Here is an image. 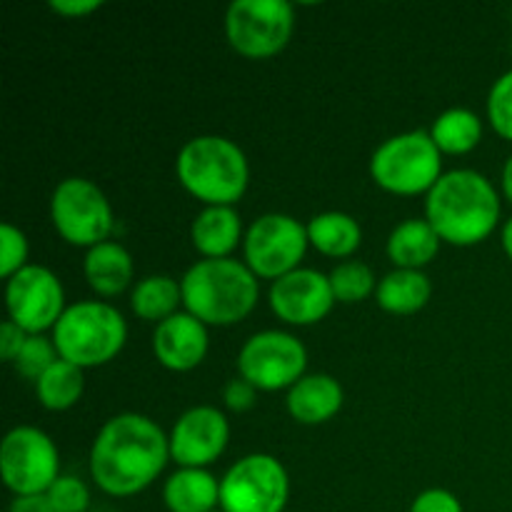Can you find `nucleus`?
Masks as SVG:
<instances>
[{
  "label": "nucleus",
  "instance_id": "obj_1",
  "mask_svg": "<svg viewBox=\"0 0 512 512\" xmlns=\"http://www.w3.org/2000/svg\"><path fill=\"white\" fill-rule=\"evenodd\" d=\"M170 460V438L155 420L120 413L95 435L90 448V478L113 498H130L160 478Z\"/></svg>",
  "mask_w": 512,
  "mask_h": 512
},
{
  "label": "nucleus",
  "instance_id": "obj_2",
  "mask_svg": "<svg viewBox=\"0 0 512 512\" xmlns=\"http://www.w3.org/2000/svg\"><path fill=\"white\" fill-rule=\"evenodd\" d=\"M425 220L443 243L470 248L488 240L498 228L500 195L478 170H450L425 198Z\"/></svg>",
  "mask_w": 512,
  "mask_h": 512
},
{
  "label": "nucleus",
  "instance_id": "obj_3",
  "mask_svg": "<svg viewBox=\"0 0 512 512\" xmlns=\"http://www.w3.org/2000/svg\"><path fill=\"white\" fill-rule=\"evenodd\" d=\"M183 305L205 325H235L253 313L260 285L253 270L235 258H203L185 270Z\"/></svg>",
  "mask_w": 512,
  "mask_h": 512
},
{
  "label": "nucleus",
  "instance_id": "obj_4",
  "mask_svg": "<svg viewBox=\"0 0 512 512\" xmlns=\"http://www.w3.org/2000/svg\"><path fill=\"white\" fill-rule=\"evenodd\" d=\"M175 175L205 205H235L250 183V165L238 143L223 135H198L180 148Z\"/></svg>",
  "mask_w": 512,
  "mask_h": 512
},
{
  "label": "nucleus",
  "instance_id": "obj_5",
  "mask_svg": "<svg viewBox=\"0 0 512 512\" xmlns=\"http://www.w3.org/2000/svg\"><path fill=\"white\" fill-rule=\"evenodd\" d=\"M128 340V323L118 308L103 300H80L68 305L53 328L58 355L78 368H98L110 363Z\"/></svg>",
  "mask_w": 512,
  "mask_h": 512
},
{
  "label": "nucleus",
  "instance_id": "obj_6",
  "mask_svg": "<svg viewBox=\"0 0 512 512\" xmlns=\"http://www.w3.org/2000/svg\"><path fill=\"white\" fill-rule=\"evenodd\" d=\"M430 130H410L378 145L370 158V175L393 195H428L443 178V160Z\"/></svg>",
  "mask_w": 512,
  "mask_h": 512
},
{
  "label": "nucleus",
  "instance_id": "obj_7",
  "mask_svg": "<svg viewBox=\"0 0 512 512\" xmlns=\"http://www.w3.org/2000/svg\"><path fill=\"white\" fill-rule=\"evenodd\" d=\"M50 220L65 243L75 248H95L113 233L110 200L93 180L65 178L50 198Z\"/></svg>",
  "mask_w": 512,
  "mask_h": 512
},
{
  "label": "nucleus",
  "instance_id": "obj_8",
  "mask_svg": "<svg viewBox=\"0 0 512 512\" xmlns=\"http://www.w3.org/2000/svg\"><path fill=\"white\" fill-rule=\"evenodd\" d=\"M295 30V10L288 0H235L225 13V35L235 53L250 60L278 55Z\"/></svg>",
  "mask_w": 512,
  "mask_h": 512
},
{
  "label": "nucleus",
  "instance_id": "obj_9",
  "mask_svg": "<svg viewBox=\"0 0 512 512\" xmlns=\"http://www.w3.org/2000/svg\"><path fill=\"white\" fill-rule=\"evenodd\" d=\"M0 473L15 498L45 495L60 478L58 448L40 428L18 425L0 445Z\"/></svg>",
  "mask_w": 512,
  "mask_h": 512
},
{
  "label": "nucleus",
  "instance_id": "obj_10",
  "mask_svg": "<svg viewBox=\"0 0 512 512\" xmlns=\"http://www.w3.org/2000/svg\"><path fill=\"white\" fill-rule=\"evenodd\" d=\"M288 498V470L268 453L245 455L220 480L223 512H283Z\"/></svg>",
  "mask_w": 512,
  "mask_h": 512
},
{
  "label": "nucleus",
  "instance_id": "obj_11",
  "mask_svg": "<svg viewBox=\"0 0 512 512\" xmlns=\"http://www.w3.org/2000/svg\"><path fill=\"white\" fill-rule=\"evenodd\" d=\"M308 245V228L300 220L285 213H265L245 230V265L253 270L255 278L275 283L300 268Z\"/></svg>",
  "mask_w": 512,
  "mask_h": 512
},
{
  "label": "nucleus",
  "instance_id": "obj_12",
  "mask_svg": "<svg viewBox=\"0 0 512 512\" xmlns=\"http://www.w3.org/2000/svg\"><path fill=\"white\" fill-rule=\"evenodd\" d=\"M308 368V350L295 335L283 330H263L245 340L238 355L240 378L258 390L293 388Z\"/></svg>",
  "mask_w": 512,
  "mask_h": 512
},
{
  "label": "nucleus",
  "instance_id": "obj_13",
  "mask_svg": "<svg viewBox=\"0 0 512 512\" xmlns=\"http://www.w3.org/2000/svg\"><path fill=\"white\" fill-rule=\"evenodd\" d=\"M5 308L8 320L25 330L28 335H43L53 330L63 313L65 290L58 275L43 265H25L20 273L5 280Z\"/></svg>",
  "mask_w": 512,
  "mask_h": 512
},
{
  "label": "nucleus",
  "instance_id": "obj_14",
  "mask_svg": "<svg viewBox=\"0 0 512 512\" xmlns=\"http://www.w3.org/2000/svg\"><path fill=\"white\" fill-rule=\"evenodd\" d=\"M170 460L180 468H205L225 453L230 440L228 418L213 405L190 408L170 430Z\"/></svg>",
  "mask_w": 512,
  "mask_h": 512
},
{
  "label": "nucleus",
  "instance_id": "obj_15",
  "mask_svg": "<svg viewBox=\"0 0 512 512\" xmlns=\"http://www.w3.org/2000/svg\"><path fill=\"white\" fill-rule=\"evenodd\" d=\"M270 308L288 325H315L338 303L330 285V275L313 268H298L275 280L270 288Z\"/></svg>",
  "mask_w": 512,
  "mask_h": 512
},
{
  "label": "nucleus",
  "instance_id": "obj_16",
  "mask_svg": "<svg viewBox=\"0 0 512 512\" xmlns=\"http://www.w3.org/2000/svg\"><path fill=\"white\" fill-rule=\"evenodd\" d=\"M208 345V325L200 323L188 310H180L155 325V360L173 373H188V370L198 368L208 355Z\"/></svg>",
  "mask_w": 512,
  "mask_h": 512
},
{
  "label": "nucleus",
  "instance_id": "obj_17",
  "mask_svg": "<svg viewBox=\"0 0 512 512\" xmlns=\"http://www.w3.org/2000/svg\"><path fill=\"white\" fill-rule=\"evenodd\" d=\"M343 388L333 375H303L288 390V413L300 425H320L333 420L343 408Z\"/></svg>",
  "mask_w": 512,
  "mask_h": 512
},
{
  "label": "nucleus",
  "instance_id": "obj_18",
  "mask_svg": "<svg viewBox=\"0 0 512 512\" xmlns=\"http://www.w3.org/2000/svg\"><path fill=\"white\" fill-rule=\"evenodd\" d=\"M190 240L203 258H230L245 240L243 220L233 205H205L190 225Z\"/></svg>",
  "mask_w": 512,
  "mask_h": 512
},
{
  "label": "nucleus",
  "instance_id": "obj_19",
  "mask_svg": "<svg viewBox=\"0 0 512 512\" xmlns=\"http://www.w3.org/2000/svg\"><path fill=\"white\" fill-rule=\"evenodd\" d=\"M170 512H215L220 505V480L205 468H180L163 485Z\"/></svg>",
  "mask_w": 512,
  "mask_h": 512
},
{
  "label": "nucleus",
  "instance_id": "obj_20",
  "mask_svg": "<svg viewBox=\"0 0 512 512\" xmlns=\"http://www.w3.org/2000/svg\"><path fill=\"white\" fill-rule=\"evenodd\" d=\"M83 273L90 288L103 298H115L130 285L135 273L133 258L120 243L105 240L85 253Z\"/></svg>",
  "mask_w": 512,
  "mask_h": 512
},
{
  "label": "nucleus",
  "instance_id": "obj_21",
  "mask_svg": "<svg viewBox=\"0 0 512 512\" xmlns=\"http://www.w3.org/2000/svg\"><path fill=\"white\" fill-rule=\"evenodd\" d=\"M440 243L443 240H440V235L435 233V228L428 220L410 218L390 233L388 258L400 270H423L425 265L435 260Z\"/></svg>",
  "mask_w": 512,
  "mask_h": 512
},
{
  "label": "nucleus",
  "instance_id": "obj_22",
  "mask_svg": "<svg viewBox=\"0 0 512 512\" xmlns=\"http://www.w3.org/2000/svg\"><path fill=\"white\" fill-rule=\"evenodd\" d=\"M433 285L423 270H400L385 275L375 290V300L385 313L413 315L428 305Z\"/></svg>",
  "mask_w": 512,
  "mask_h": 512
},
{
  "label": "nucleus",
  "instance_id": "obj_23",
  "mask_svg": "<svg viewBox=\"0 0 512 512\" xmlns=\"http://www.w3.org/2000/svg\"><path fill=\"white\" fill-rule=\"evenodd\" d=\"M305 228H308L310 245L328 258H350L363 243V230L358 220L340 210L315 215Z\"/></svg>",
  "mask_w": 512,
  "mask_h": 512
},
{
  "label": "nucleus",
  "instance_id": "obj_24",
  "mask_svg": "<svg viewBox=\"0 0 512 512\" xmlns=\"http://www.w3.org/2000/svg\"><path fill=\"white\" fill-rule=\"evenodd\" d=\"M180 303H183V288L170 275H148L135 285L130 295L133 313L150 323H163L170 315L180 313Z\"/></svg>",
  "mask_w": 512,
  "mask_h": 512
},
{
  "label": "nucleus",
  "instance_id": "obj_25",
  "mask_svg": "<svg viewBox=\"0 0 512 512\" xmlns=\"http://www.w3.org/2000/svg\"><path fill=\"white\" fill-rule=\"evenodd\" d=\"M430 138L440 153L465 155L478 148L483 140V120L468 108H448L435 118Z\"/></svg>",
  "mask_w": 512,
  "mask_h": 512
},
{
  "label": "nucleus",
  "instance_id": "obj_26",
  "mask_svg": "<svg viewBox=\"0 0 512 512\" xmlns=\"http://www.w3.org/2000/svg\"><path fill=\"white\" fill-rule=\"evenodd\" d=\"M85 390V378L83 368L68 363V360L60 358L58 363L50 365L38 380H35V395H38V403L45 410H53V413H63L70 410L80 400Z\"/></svg>",
  "mask_w": 512,
  "mask_h": 512
},
{
  "label": "nucleus",
  "instance_id": "obj_27",
  "mask_svg": "<svg viewBox=\"0 0 512 512\" xmlns=\"http://www.w3.org/2000/svg\"><path fill=\"white\" fill-rule=\"evenodd\" d=\"M330 285H333L335 300L345 305L360 303L378 290L375 273L370 270V265L360 263V260H345V263L335 265L330 273Z\"/></svg>",
  "mask_w": 512,
  "mask_h": 512
},
{
  "label": "nucleus",
  "instance_id": "obj_28",
  "mask_svg": "<svg viewBox=\"0 0 512 512\" xmlns=\"http://www.w3.org/2000/svg\"><path fill=\"white\" fill-rule=\"evenodd\" d=\"M60 355H58V348H55L53 340L43 338V335H30L28 340H25L23 350H20V355L15 358V370H18L23 378L28 380H38L40 375L45 373V370L50 368L53 363H58Z\"/></svg>",
  "mask_w": 512,
  "mask_h": 512
},
{
  "label": "nucleus",
  "instance_id": "obj_29",
  "mask_svg": "<svg viewBox=\"0 0 512 512\" xmlns=\"http://www.w3.org/2000/svg\"><path fill=\"white\" fill-rule=\"evenodd\" d=\"M28 255L30 245L23 230L15 228L13 223L0 225V275H3V280H10L25 265H30Z\"/></svg>",
  "mask_w": 512,
  "mask_h": 512
},
{
  "label": "nucleus",
  "instance_id": "obj_30",
  "mask_svg": "<svg viewBox=\"0 0 512 512\" xmlns=\"http://www.w3.org/2000/svg\"><path fill=\"white\" fill-rule=\"evenodd\" d=\"M488 120L500 138L512 140V70L500 75L490 88Z\"/></svg>",
  "mask_w": 512,
  "mask_h": 512
},
{
  "label": "nucleus",
  "instance_id": "obj_31",
  "mask_svg": "<svg viewBox=\"0 0 512 512\" xmlns=\"http://www.w3.org/2000/svg\"><path fill=\"white\" fill-rule=\"evenodd\" d=\"M45 495H48L55 512H88L90 508L88 485L75 475H60Z\"/></svg>",
  "mask_w": 512,
  "mask_h": 512
},
{
  "label": "nucleus",
  "instance_id": "obj_32",
  "mask_svg": "<svg viewBox=\"0 0 512 512\" xmlns=\"http://www.w3.org/2000/svg\"><path fill=\"white\" fill-rule=\"evenodd\" d=\"M410 512H463V505L450 490L430 488L413 500Z\"/></svg>",
  "mask_w": 512,
  "mask_h": 512
},
{
  "label": "nucleus",
  "instance_id": "obj_33",
  "mask_svg": "<svg viewBox=\"0 0 512 512\" xmlns=\"http://www.w3.org/2000/svg\"><path fill=\"white\" fill-rule=\"evenodd\" d=\"M255 398H258V388L250 385L245 378L230 380L223 390V403L228 405L233 413H245V410L253 408Z\"/></svg>",
  "mask_w": 512,
  "mask_h": 512
},
{
  "label": "nucleus",
  "instance_id": "obj_34",
  "mask_svg": "<svg viewBox=\"0 0 512 512\" xmlns=\"http://www.w3.org/2000/svg\"><path fill=\"white\" fill-rule=\"evenodd\" d=\"M28 338L30 335L20 325H15L13 320H5L3 328H0V358L5 363H15V358L20 355V350H23Z\"/></svg>",
  "mask_w": 512,
  "mask_h": 512
},
{
  "label": "nucleus",
  "instance_id": "obj_35",
  "mask_svg": "<svg viewBox=\"0 0 512 512\" xmlns=\"http://www.w3.org/2000/svg\"><path fill=\"white\" fill-rule=\"evenodd\" d=\"M100 8L98 0H50V10L65 18H85Z\"/></svg>",
  "mask_w": 512,
  "mask_h": 512
},
{
  "label": "nucleus",
  "instance_id": "obj_36",
  "mask_svg": "<svg viewBox=\"0 0 512 512\" xmlns=\"http://www.w3.org/2000/svg\"><path fill=\"white\" fill-rule=\"evenodd\" d=\"M8 512H55V508L50 505L48 495H25V498H15Z\"/></svg>",
  "mask_w": 512,
  "mask_h": 512
},
{
  "label": "nucleus",
  "instance_id": "obj_37",
  "mask_svg": "<svg viewBox=\"0 0 512 512\" xmlns=\"http://www.w3.org/2000/svg\"><path fill=\"white\" fill-rule=\"evenodd\" d=\"M500 185H503V195L512 203V155L505 160L503 165V178H500Z\"/></svg>",
  "mask_w": 512,
  "mask_h": 512
},
{
  "label": "nucleus",
  "instance_id": "obj_38",
  "mask_svg": "<svg viewBox=\"0 0 512 512\" xmlns=\"http://www.w3.org/2000/svg\"><path fill=\"white\" fill-rule=\"evenodd\" d=\"M503 248L505 253H508V258L512 260V218L503 225Z\"/></svg>",
  "mask_w": 512,
  "mask_h": 512
},
{
  "label": "nucleus",
  "instance_id": "obj_39",
  "mask_svg": "<svg viewBox=\"0 0 512 512\" xmlns=\"http://www.w3.org/2000/svg\"><path fill=\"white\" fill-rule=\"evenodd\" d=\"M215 512H223V510H215Z\"/></svg>",
  "mask_w": 512,
  "mask_h": 512
}]
</instances>
